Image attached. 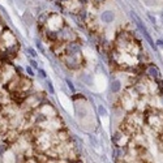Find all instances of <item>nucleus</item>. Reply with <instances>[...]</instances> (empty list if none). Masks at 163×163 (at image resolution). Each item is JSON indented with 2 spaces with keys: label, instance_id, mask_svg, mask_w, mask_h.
<instances>
[{
  "label": "nucleus",
  "instance_id": "1",
  "mask_svg": "<svg viewBox=\"0 0 163 163\" xmlns=\"http://www.w3.org/2000/svg\"><path fill=\"white\" fill-rule=\"evenodd\" d=\"M110 52H111V60H112V63L123 69H132L138 65L140 59L136 55L125 52V51H119L116 48H112Z\"/></svg>",
  "mask_w": 163,
  "mask_h": 163
},
{
  "label": "nucleus",
  "instance_id": "2",
  "mask_svg": "<svg viewBox=\"0 0 163 163\" xmlns=\"http://www.w3.org/2000/svg\"><path fill=\"white\" fill-rule=\"evenodd\" d=\"M140 98H141V95L138 94V91L135 89V86L128 87L120 97V106L123 110L128 111V112H132V111H135L137 108V102Z\"/></svg>",
  "mask_w": 163,
  "mask_h": 163
},
{
  "label": "nucleus",
  "instance_id": "3",
  "mask_svg": "<svg viewBox=\"0 0 163 163\" xmlns=\"http://www.w3.org/2000/svg\"><path fill=\"white\" fill-rule=\"evenodd\" d=\"M145 123L155 132H163V111L150 108L145 112Z\"/></svg>",
  "mask_w": 163,
  "mask_h": 163
},
{
  "label": "nucleus",
  "instance_id": "4",
  "mask_svg": "<svg viewBox=\"0 0 163 163\" xmlns=\"http://www.w3.org/2000/svg\"><path fill=\"white\" fill-rule=\"evenodd\" d=\"M43 102H44V97L42 93H33V94L27 95L26 99L24 101V103L21 105V107L25 111H27V112H32V111L38 108Z\"/></svg>",
  "mask_w": 163,
  "mask_h": 163
},
{
  "label": "nucleus",
  "instance_id": "5",
  "mask_svg": "<svg viewBox=\"0 0 163 163\" xmlns=\"http://www.w3.org/2000/svg\"><path fill=\"white\" fill-rule=\"evenodd\" d=\"M37 127L41 128V129H44V131H50V132H57L60 129H64L63 121L60 120V117H59V116L51 117V119H46L44 121L39 123Z\"/></svg>",
  "mask_w": 163,
  "mask_h": 163
},
{
  "label": "nucleus",
  "instance_id": "6",
  "mask_svg": "<svg viewBox=\"0 0 163 163\" xmlns=\"http://www.w3.org/2000/svg\"><path fill=\"white\" fill-rule=\"evenodd\" d=\"M63 63L65 64L67 68H69L72 71H77L81 68V65H82V55L78 54V55H63L62 57Z\"/></svg>",
  "mask_w": 163,
  "mask_h": 163
},
{
  "label": "nucleus",
  "instance_id": "7",
  "mask_svg": "<svg viewBox=\"0 0 163 163\" xmlns=\"http://www.w3.org/2000/svg\"><path fill=\"white\" fill-rule=\"evenodd\" d=\"M64 20L62 16H59L57 13H50L48 20L46 22V25L43 27L47 29V30H52V32H59L60 29L64 26Z\"/></svg>",
  "mask_w": 163,
  "mask_h": 163
},
{
  "label": "nucleus",
  "instance_id": "8",
  "mask_svg": "<svg viewBox=\"0 0 163 163\" xmlns=\"http://www.w3.org/2000/svg\"><path fill=\"white\" fill-rule=\"evenodd\" d=\"M72 41H77V35L73 32V29L68 25H64L60 30L57 32V42H64L68 43Z\"/></svg>",
  "mask_w": 163,
  "mask_h": 163
},
{
  "label": "nucleus",
  "instance_id": "9",
  "mask_svg": "<svg viewBox=\"0 0 163 163\" xmlns=\"http://www.w3.org/2000/svg\"><path fill=\"white\" fill-rule=\"evenodd\" d=\"M125 121L131 125H133L136 129H140L142 127V124L145 123V114H141L140 111H132V112H129L128 116L125 117Z\"/></svg>",
  "mask_w": 163,
  "mask_h": 163
},
{
  "label": "nucleus",
  "instance_id": "10",
  "mask_svg": "<svg viewBox=\"0 0 163 163\" xmlns=\"http://www.w3.org/2000/svg\"><path fill=\"white\" fill-rule=\"evenodd\" d=\"M37 111H38L39 114H42L46 119H51V117H56L57 116V111L56 108L51 105L50 102H43L42 105L37 108Z\"/></svg>",
  "mask_w": 163,
  "mask_h": 163
},
{
  "label": "nucleus",
  "instance_id": "11",
  "mask_svg": "<svg viewBox=\"0 0 163 163\" xmlns=\"http://www.w3.org/2000/svg\"><path fill=\"white\" fill-rule=\"evenodd\" d=\"M131 140H132V136H129L127 132L120 129L114 136V144L116 146H120V147H128L131 144Z\"/></svg>",
  "mask_w": 163,
  "mask_h": 163
},
{
  "label": "nucleus",
  "instance_id": "12",
  "mask_svg": "<svg viewBox=\"0 0 163 163\" xmlns=\"http://www.w3.org/2000/svg\"><path fill=\"white\" fill-rule=\"evenodd\" d=\"M60 7L63 9L68 11L71 13H75V14H78L81 9L85 8V7L80 3V0H67V2H64Z\"/></svg>",
  "mask_w": 163,
  "mask_h": 163
},
{
  "label": "nucleus",
  "instance_id": "13",
  "mask_svg": "<svg viewBox=\"0 0 163 163\" xmlns=\"http://www.w3.org/2000/svg\"><path fill=\"white\" fill-rule=\"evenodd\" d=\"M144 73H145V76L147 77V78H150V80H154V81H158V80H161V71H159V68L155 64H149V65H146V68H145V71H144Z\"/></svg>",
  "mask_w": 163,
  "mask_h": 163
},
{
  "label": "nucleus",
  "instance_id": "14",
  "mask_svg": "<svg viewBox=\"0 0 163 163\" xmlns=\"http://www.w3.org/2000/svg\"><path fill=\"white\" fill-rule=\"evenodd\" d=\"M65 54L67 55H78L81 54V44L77 41H72L65 43Z\"/></svg>",
  "mask_w": 163,
  "mask_h": 163
},
{
  "label": "nucleus",
  "instance_id": "15",
  "mask_svg": "<svg viewBox=\"0 0 163 163\" xmlns=\"http://www.w3.org/2000/svg\"><path fill=\"white\" fill-rule=\"evenodd\" d=\"M21 78H22V76H20V75H16L14 76L11 81H8L4 86H5V89H7V91L8 93H13V91H17L18 89H20V82H21Z\"/></svg>",
  "mask_w": 163,
  "mask_h": 163
},
{
  "label": "nucleus",
  "instance_id": "16",
  "mask_svg": "<svg viewBox=\"0 0 163 163\" xmlns=\"http://www.w3.org/2000/svg\"><path fill=\"white\" fill-rule=\"evenodd\" d=\"M5 142L7 144H14V142H17V140L20 138V135H18V132L17 129H14V128H11L5 132Z\"/></svg>",
  "mask_w": 163,
  "mask_h": 163
},
{
  "label": "nucleus",
  "instance_id": "17",
  "mask_svg": "<svg viewBox=\"0 0 163 163\" xmlns=\"http://www.w3.org/2000/svg\"><path fill=\"white\" fill-rule=\"evenodd\" d=\"M9 95H11V99L14 102V103H17V105H22L24 103V101L26 99V97H27V93H24V91H20V90H17V91H13V93H9Z\"/></svg>",
  "mask_w": 163,
  "mask_h": 163
},
{
  "label": "nucleus",
  "instance_id": "18",
  "mask_svg": "<svg viewBox=\"0 0 163 163\" xmlns=\"http://www.w3.org/2000/svg\"><path fill=\"white\" fill-rule=\"evenodd\" d=\"M99 18H101V21L103 22V24H112L114 20H115V13H114V11L106 9V11H103L101 13Z\"/></svg>",
  "mask_w": 163,
  "mask_h": 163
},
{
  "label": "nucleus",
  "instance_id": "19",
  "mask_svg": "<svg viewBox=\"0 0 163 163\" xmlns=\"http://www.w3.org/2000/svg\"><path fill=\"white\" fill-rule=\"evenodd\" d=\"M8 129H11L9 117H7L2 111H0V133H5Z\"/></svg>",
  "mask_w": 163,
  "mask_h": 163
},
{
  "label": "nucleus",
  "instance_id": "20",
  "mask_svg": "<svg viewBox=\"0 0 163 163\" xmlns=\"http://www.w3.org/2000/svg\"><path fill=\"white\" fill-rule=\"evenodd\" d=\"M30 89H32V81L25 78V77H22L21 78V82H20V89H18V90L20 91H24V93H27Z\"/></svg>",
  "mask_w": 163,
  "mask_h": 163
},
{
  "label": "nucleus",
  "instance_id": "21",
  "mask_svg": "<svg viewBox=\"0 0 163 163\" xmlns=\"http://www.w3.org/2000/svg\"><path fill=\"white\" fill-rule=\"evenodd\" d=\"M120 89H121V82H120L119 80H115V81H112V82H111V86H110L111 93L116 94V93L120 91Z\"/></svg>",
  "mask_w": 163,
  "mask_h": 163
},
{
  "label": "nucleus",
  "instance_id": "22",
  "mask_svg": "<svg viewBox=\"0 0 163 163\" xmlns=\"http://www.w3.org/2000/svg\"><path fill=\"white\" fill-rule=\"evenodd\" d=\"M48 16H50V12H44V13H42V14L38 16V26L39 27H43L44 25H46V22L48 20Z\"/></svg>",
  "mask_w": 163,
  "mask_h": 163
},
{
  "label": "nucleus",
  "instance_id": "23",
  "mask_svg": "<svg viewBox=\"0 0 163 163\" xmlns=\"http://www.w3.org/2000/svg\"><path fill=\"white\" fill-rule=\"evenodd\" d=\"M106 0H90V4H93V5H95V7H99L101 4H103Z\"/></svg>",
  "mask_w": 163,
  "mask_h": 163
},
{
  "label": "nucleus",
  "instance_id": "24",
  "mask_svg": "<svg viewBox=\"0 0 163 163\" xmlns=\"http://www.w3.org/2000/svg\"><path fill=\"white\" fill-rule=\"evenodd\" d=\"M98 111H99V115H102V116H106V115H107V111H106V108L103 107L102 105L98 107Z\"/></svg>",
  "mask_w": 163,
  "mask_h": 163
},
{
  "label": "nucleus",
  "instance_id": "25",
  "mask_svg": "<svg viewBox=\"0 0 163 163\" xmlns=\"http://www.w3.org/2000/svg\"><path fill=\"white\" fill-rule=\"evenodd\" d=\"M46 85H47V89L50 90V94H54V87H52V84H51L50 81H47Z\"/></svg>",
  "mask_w": 163,
  "mask_h": 163
},
{
  "label": "nucleus",
  "instance_id": "26",
  "mask_svg": "<svg viewBox=\"0 0 163 163\" xmlns=\"http://www.w3.org/2000/svg\"><path fill=\"white\" fill-rule=\"evenodd\" d=\"M26 73H27V75L29 76H34V73H33V69H32V67H27V68H26Z\"/></svg>",
  "mask_w": 163,
  "mask_h": 163
},
{
  "label": "nucleus",
  "instance_id": "27",
  "mask_svg": "<svg viewBox=\"0 0 163 163\" xmlns=\"http://www.w3.org/2000/svg\"><path fill=\"white\" fill-rule=\"evenodd\" d=\"M38 73H39V76H41V77H43V78H46V72H44L43 69L38 68Z\"/></svg>",
  "mask_w": 163,
  "mask_h": 163
},
{
  "label": "nucleus",
  "instance_id": "28",
  "mask_svg": "<svg viewBox=\"0 0 163 163\" xmlns=\"http://www.w3.org/2000/svg\"><path fill=\"white\" fill-rule=\"evenodd\" d=\"M27 52L30 54V56H33V57H35V56H37V52H35V51H34L33 48H29V50H27Z\"/></svg>",
  "mask_w": 163,
  "mask_h": 163
},
{
  "label": "nucleus",
  "instance_id": "29",
  "mask_svg": "<svg viewBox=\"0 0 163 163\" xmlns=\"http://www.w3.org/2000/svg\"><path fill=\"white\" fill-rule=\"evenodd\" d=\"M67 85H68V87L71 89V90H72V91H75V87H73V85H72V82H71V81H69V80H67Z\"/></svg>",
  "mask_w": 163,
  "mask_h": 163
},
{
  "label": "nucleus",
  "instance_id": "30",
  "mask_svg": "<svg viewBox=\"0 0 163 163\" xmlns=\"http://www.w3.org/2000/svg\"><path fill=\"white\" fill-rule=\"evenodd\" d=\"M157 46L161 47V48H163V39H158L157 41Z\"/></svg>",
  "mask_w": 163,
  "mask_h": 163
},
{
  "label": "nucleus",
  "instance_id": "31",
  "mask_svg": "<svg viewBox=\"0 0 163 163\" xmlns=\"http://www.w3.org/2000/svg\"><path fill=\"white\" fill-rule=\"evenodd\" d=\"M30 63H32V67H34V68H37V69H38V65H37V63H35L34 60H32Z\"/></svg>",
  "mask_w": 163,
  "mask_h": 163
},
{
  "label": "nucleus",
  "instance_id": "32",
  "mask_svg": "<svg viewBox=\"0 0 163 163\" xmlns=\"http://www.w3.org/2000/svg\"><path fill=\"white\" fill-rule=\"evenodd\" d=\"M37 47H38V48H41V50H43V48H42V44H41V42H39V41L37 42Z\"/></svg>",
  "mask_w": 163,
  "mask_h": 163
}]
</instances>
